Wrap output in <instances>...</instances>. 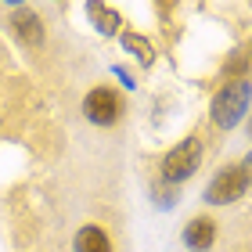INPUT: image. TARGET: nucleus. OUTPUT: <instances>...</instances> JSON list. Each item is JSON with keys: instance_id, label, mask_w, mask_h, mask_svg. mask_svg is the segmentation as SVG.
Instances as JSON below:
<instances>
[{"instance_id": "nucleus-1", "label": "nucleus", "mask_w": 252, "mask_h": 252, "mask_svg": "<svg viewBox=\"0 0 252 252\" xmlns=\"http://www.w3.org/2000/svg\"><path fill=\"white\" fill-rule=\"evenodd\" d=\"M252 101V83L249 79H231L227 87H220V94L213 97V123L220 130H231V126L242 123V116L249 112Z\"/></svg>"}, {"instance_id": "nucleus-2", "label": "nucleus", "mask_w": 252, "mask_h": 252, "mask_svg": "<svg viewBox=\"0 0 252 252\" xmlns=\"http://www.w3.org/2000/svg\"><path fill=\"white\" fill-rule=\"evenodd\" d=\"M202 162V141L198 137H188V141H180L173 152L162 158V180L169 184H180V180H188L194 169Z\"/></svg>"}, {"instance_id": "nucleus-3", "label": "nucleus", "mask_w": 252, "mask_h": 252, "mask_svg": "<svg viewBox=\"0 0 252 252\" xmlns=\"http://www.w3.org/2000/svg\"><path fill=\"white\" fill-rule=\"evenodd\" d=\"M245 173H242V166H227L220 169L213 180H209V188H205V202H213V205H231L238 202L245 194Z\"/></svg>"}, {"instance_id": "nucleus-4", "label": "nucleus", "mask_w": 252, "mask_h": 252, "mask_svg": "<svg viewBox=\"0 0 252 252\" xmlns=\"http://www.w3.org/2000/svg\"><path fill=\"white\" fill-rule=\"evenodd\" d=\"M83 112H87V119L94 126H112L123 116V101H119V94L112 87H97V90H90V94H87Z\"/></svg>"}, {"instance_id": "nucleus-5", "label": "nucleus", "mask_w": 252, "mask_h": 252, "mask_svg": "<svg viewBox=\"0 0 252 252\" xmlns=\"http://www.w3.org/2000/svg\"><path fill=\"white\" fill-rule=\"evenodd\" d=\"M213 238H216V223L205 220V216H198V220H191L184 227V245L194 249V252H205V249L213 245Z\"/></svg>"}, {"instance_id": "nucleus-6", "label": "nucleus", "mask_w": 252, "mask_h": 252, "mask_svg": "<svg viewBox=\"0 0 252 252\" xmlns=\"http://www.w3.org/2000/svg\"><path fill=\"white\" fill-rule=\"evenodd\" d=\"M76 252H112V242H108V234L101 231V227L90 223L76 234Z\"/></svg>"}, {"instance_id": "nucleus-7", "label": "nucleus", "mask_w": 252, "mask_h": 252, "mask_svg": "<svg viewBox=\"0 0 252 252\" xmlns=\"http://www.w3.org/2000/svg\"><path fill=\"white\" fill-rule=\"evenodd\" d=\"M15 32H18L26 43H40V40H43L40 18L32 15V11H18V15H15Z\"/></svg>"}, {"instance_id": "nucleus-8", "label": "nucleus", "mask_w": 252, "mask_h": 252, "mask_svg": "<svg viewBox=\"0 0 252 252\" xmlns=\"http://www.w3.org/2000/svg\"><path fill=\"white\" fill-rule=\"evenodd\" d=\"M90 18H94L97 32H105V36H116L119 32V15L112 7H101V4H90Z\"/></svg>"}, {"instance_id": "nucleus-9", "label": "nucleus", "mask_w": 252, "mask_h": 252, "mask_svg": "<svg viewBox=\"0 0 252 252\" xmlns=\"http://www.w3.org/2000/svg\"><path fill=\"white\" fill-rule=\"evenodd\" d=\"M223 72L231 76V79H249V54H242V51H234V58L223 65Z\"/></svg>"}, {"instance_id": "nucleus-10", "label": "nucleus", "mask_w": 252, "mask_h": 252, "mask_svg": "<svg viewBox=\"0 0 252 252\" xmlns=\"http://www.w3.org/2000/svg\"><path fill=\"white\" fill-rule=\"evenodd\" d=\"M123 43H126V51H137V54H141V62H144V65L155 58L152 43H148V40H141V36H133V32H126V36H123Z\"/></svg>"}, {"instance_id": "nucleus-11", "label": "nucleus", "mask_w": 252, "mask_h": 252, "mask_svg": "<svg viewBox=\"0 0 252 252\" xmlns=\"http://www.w3.org/2000/svg\"><path fill=\"white\" fill-rule=\"evenodd\" d=\"M242 173H245V184H252V152L245 155V162H242Z\"/></svg>"}, {"instance_id": "nucleus-12", "label": "nucleus", "mask_w": 252, "mask_h": 252, "mask_svg": "<svg viewBox=\"0 0 252 252\" xmlns=\"http://www.w3.org/2000/svg\"><path fill=\"white\" fill-rule=\"evenodd\" d=\"M249 133H252V123H249Z\"/></svg>"}]
</instances>
